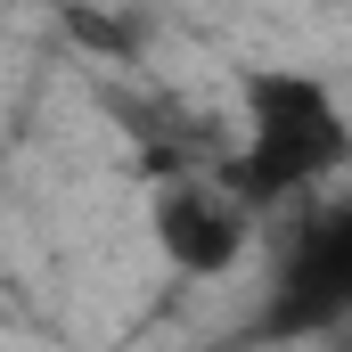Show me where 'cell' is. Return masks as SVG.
I'll return each mask as SVG.
<instances>
[{"label": "cell", "mask_w": 352, "mask_h": 352, "mask_svg": "<svg viewBox=\"0 0 352 352\" xmlns=\"http://www.w3.org/2000/svg\"><path fill=\"white\" fill-rule=\"evenodd\" d=\"M344 148H352L344 107H336V90L320 82V74L254 66V74H246V140H238V156L221 164V188H230L246 213H263L278 197L328 180L344 164Z\"/></svg>", "instance_id": "cell-1"}, {"label": "cell", "mask_w": 352, "mask_h": 352, "mask_svg": "<svg viewBox=\"0 0 352 352\" xmlns=\"http://www.w3.org/2000/svg\"><path fill=\"white\" fill-rule=\"evenodd\" d=\"M246 230H254V213H246L221 180H173V188L156 197V246H164L188 278L230 270L246 254Z\"/></svg>", "instance_id": "cell-2"}]
</instances>
